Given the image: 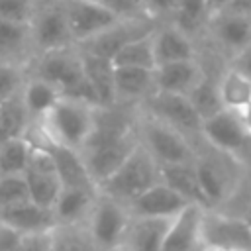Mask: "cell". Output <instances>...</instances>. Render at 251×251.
<instances>
[{"label":"cell","mask_w":251,"mask_h":251,"mask_svg":"<svg viewBox=\"0 0 251 251\" xmlns=\"http://www.w3.org/2000/svg\"><path fill=\"white\" fill-rule=\"evenodd\" d=\"M194 149V169L208 208L224 210L243 188L247 180V163L235 155L208 145L204 139H200Z\"/></svg>","instance_id":"6da1fadb"},{"label":"cell","mask_w":251,"mask_h":251,"mask_svg":"<svg viewBox=\"0 0 251 251\" xmlns=\"http://www.w3.org/2000/svg\"><path fill=\"white\" fill-rule=\"evenodd\" d=\"M27 76H37L41 80L51 82L53 86L61 90L63 96L76 98L92 106H98V98L84 76L82 55H80L78 45L39 53L29 63Z\"/></svg>","instance_id":"7a4b0ae2"},{"label":"cell","mask_w":251,"mask_h":251,"mask_svg":"<svg viewBox=\"0 0 251 251\" xmlns=\"http://www.w3.org/2000/svg\"><path fill=\"white\" fill-rule=\"evenodd\" d=\"M96 108L98 106L88 102L61 96L39 122L31 124V127L47 141L80 151L94 131Z\"/></svg>","instance_id":"3957f363"},{"label":"cell","mask_w":251,"mask_h":251,"mask_svg":"<svg viewBox=\"0 0 251 251\" xmlns=\"http://www.w3.org/2000/svg\"><path fill=\"white\" fill-rule=\"evenodd\" d=\"M159 180V163L141 143H137V147L122 163V167L98 186V192L127 206L133 198H137Z\"/></svg>","instance_id":"277c9868"},{"label":"cell","mask_w":251,"mask_h":251,"mask_svg":"<svg viewBox=\"0 0 251 251\" xmlns=\"http://www.w3.org/2000/svg\"><path fill=\"white\" fill-rule=\"evenodd\" d=\"M135 129L139 143L151 153V157L159 165L192 163L196 157L194 143L186 135L141 110L137 114Z\"/></svg>","instance_id":"5b68a950"},{"label":"cell","mask_w":251,"mask_h":251,"mask_svg":"<svg viewBox=\"0 0 251 251\" xmlns=\"http://www.w3.org/2000/svg\"><path fill=\"white\" fill-rule=\"evenodd\" d=\"M137 143H139L137 129L118 137H98V135L88 137V141L82 145L78 153L96 188L122 167V163L129 157V153L137 147Z\"/></svg>","instance_id":"8992f818"},{"label":"cell","mask_w":251,"mask_h":251,"mask_svg":"<svg viewBox=\"0 0 251 251\" xmlns=\"http://www.w3.org/2000/svg\"><path fill=\"white\" fill-rule=\"evenodd\" d=\"M139 110L165 122L167 126L178 129L182 135H186L194 145L202 139V120L192 108L188 96L184 94H173V92H159L155 90L149 98H145L139 104Z\"/></svg>","instance_id":"52a82bcc"},{"label":"cell","mask_w":251,"mask_h":251,"mask_svg":"<svg viewBox=\"0 0 251 251\" xmlns=\"http://www.w3.org/2000/svg\"><path fill=\"white\" fill-rule=\"evenodd\" d=\"M129 220H131V214L126 204L98 192L94 206L86 218L88 233L94 245L98 247V251L120 245L126 235Z\"/></svg>","instance_id":"ba28073f"},{"label":"cell","mask_w":251,"mask_h":251,"mask_svg":"<svg viewBox=\"0 0 251 251\" xmlns=\"http://www.w3.org/2000/svg\"><path fill=\"white\" fill-rule=\"evenodd\" d=\"M200 135L208 145L220 151L235 155L245 163L251 159V135L239 112L222 110L216 116L204 120Z\"/></svg>","instance_id":"9c48e42d"},{"label":"cell","mask_w":251,"mask_h":251,"mask_svg":"<svg viewBox=\"0 0 251 251\" xmlns=\"http://www.w3.org/2000/svg\"><path fill=\"white\" fill-rule=\"evenodd\" d=\"M202 247L251 251V227L235 212L206 208L202 216Z\"/></svg>","instance_id":"30bf717a"},{"label":"cell","mask_w":251,"mask_h":251,"mask_svg":"<svg viewBox=\"0 0 251 251\" xmlns=\"http://www.w3.org/2000/svg\"><path fill=\"white\" fill-rule=\"evenodd\" d=\"M29 25H31V39L37 55L45 51L76 45L71 35L61 0H37L35 14Z\"/></svg>","instance_id":"8fae6325"},{"label":"cell","mask_w":251,"mask_h":251,"mask_svg":"<svg viewBox=\"0 0 251 251\" xmlns=\"http://www.w3.org/2000/svg\"><path fill=\"white\" fill-rule=\"evenodd\" d=\"M157 25L159 24L153 18H122L116 24H112L110 27H106L104 31H100L98 35L80 43L78 49L92 53V55H98V57H106L112 61V57L126 43L153 33Z\"/></svg>","instance_id":"7c38bea8"},{"label":"cell","mask_w":251,"mask_h":251,"mask_svg":"<svg viewBox=\"0 0 251 251\" xmlns=\"http://www.w3.org/2000/svg\"><path fill=\"white\" fill-rule=\"evenodd\" d=\"M61 4L76 45L88 41L90 37L98 35L100 31L122 20L94 0H61Z\"/></svg>","instance_id":"4fadbf2b"},{"label":"cell","mask_w":251,"mask_h":251,"mask_svg":"<svg viewBox=\"0 0 251 251\" xmlns=\"http://www.w3.org/2000/svg\"><path fill=\"white\" fill-rule=\"evenodd\" d=\"M206 35L220 51L227 55L229 61L231 55L251 45V18L224 10L220 14L210 16Z\"/></svg>","instance_id":"5bb4252c"},{"label":"cell","mask_w":251,"mask_h":251,"mask_svg":"<svg viewBox=\"0 0 251 251\" xmlns=\"http://www.w3.org/2000/svg\"><path fill=\"white\" fill-rule=\"evenodd\" d=\"M202 206L188 204L182 208L167 229L161 251H200L202 249Z\"/></svg>","instance_id":"9a60e30c"},{"label":"cell","mask_w":251,"mask_h":251,"mask_svg":"<svg viewBox=\"0 0 251 251\" xmlns=\"http://www.w3.org/2000/svg\"><path fill=\"white\" fill-rule=\"evenodd\" d=\"M188 202L165 182H157L127 204L131 216L141 218H175Z\"/></svg>","instance_id":"2e32d148"},{"label":"cell","mask_w":251,"mask_h":251,"mask_svg":"<svg viewBox=\"0 0 251 251\" xmlns=\"http://www.w3.org/2000/svg\"><path fill=\"white\" fill-rule=\"evenodd\" d=\"M35 57L31 25L0 20V63L25 69L27 73V67Z\"/></svg>","instance_id":"e0dca14e"},{"label":"cell","mask_w":251,"mask_h":251,"mask_svg":"<svg viewBox=\"0 0 251 251\" xmlns=\"http://www.w3.org/2000/svg\"><path fill=\"white\" fill-rule=\"evenodd\" d=\"M153 55L155 67H159L167 63L198 59V49L196 41L173 24H159L153 31Z\"/></svg>","instance_id":"ac0fdd59"},{"label":"cell","mask_w":251,"mask_h":251,"mask_svg":"<svg viewBox=\"0 0 251 251\" xmlns=\"http://www.w3.org/2000/svg\"><path fill=\"white\" fill-rule=\"evenodd\" d=\"M173 218H141L131 216L122 247L126 251H161Z\"/></svg>","instance_id":"d6986e66"},{"label":"cell","mask_w":251,"mask_h":251,"mask_svg":"<svg viewBox=\"0 0 251 251\" xmlns=\"http://www.w3.org/2000/svg\"><path fill=\"white\" fill-rule=\"evenodd\" d=\"M202 76H204V67L200 59L159 65L155 67V90L186 96Z\"/></svg>","instance_id":"ffe728a7"},{"label":"cell","mask_w":251,"mask_h":251,"mask_svg":"<svg viewBox=\"0 0 251 251\" xmlns=\"http://www.w3.org/2000/svg\"><path fill=\"white\" fill-rule=\"evenodd\" d=\"M116 102L141 104L155 92V69L114 67Z\"/></svg>","instance_id":"44dd1931"},{"label":"cell","mask_w":251,"mask_h":251,"mask_svg":"<svg viewBox=\"0 0 251 251\" xmlns=\"http://www.w3.org/2000/svg\"><path fill=\"white\" fill-rule=\"evenodd\" d=\"M96 196L98 190L63 186L51 208L55 224H86V218L94 206Z\"/></svg>","instance_id":"7402d4cb"},{"label":"cell","mask_w":251,"mask_h":251,"mask_svg":"<svg viewBox=\"0 0 251 251\" xmlns=\"http://www.w3.org/2000/svg\"><path fill=\"white\" fill-rule=\"evenodd\" d=\"M0 220L6 222L8 226L16 227L20 233L47 231V229H53L57 226L53 210L37 206L31 200H25V202H20V204H14L10 208L0 210Z\"/></svg>","instance_id":"603a6c76"},{"label":"cell","mask_w":251,"mask_h":251,"mask_svg":"<svg viewBox=\"0 0 251 251\" xmlns=\"http://www.w3.org/2000/svg\"><path fill=\"white\" fill-rule=\"evenodd\" d=\"M161 182L171 186L175 192H178L188 204H198L202 208H208L206 196L202 192L194 161L192 163H175V165H159Z\"/></svg>","instance_id":"cb8c5ba5"},{"label":"cell","mask_w":251,"mask_h":251,"mask_svg":"<svg viewBox=\"0 0 251 251\" xmlns=\"http://www.w3.org/2000/svg\"><path fill=\"white\" fill-rule=\"evenodd\" d=\"M82 55V69L88 84L92 86L98 106L106 108L116 104V90H114V63L106 57H98L86 51H80Z\"/></svg>","instance_id":"d4e9b609"},{"label":"cell","mask_w":251,"mask_h":251,"mask_svg":"<svg viewBox=\"0 0 251 251\" xmlns=\"http://www.w3.org/2000/svg\"><path fill=\"white\" fill-rule=\"evenodd\" d=\"M61 96H63L61 90L57 86H53L51 82L41 80L37 76H27L24 82V88H22V98H24V104L31 118V124L39 122Z\"/></svg>","instance_id":"484cf974"},{"label":"cell","mask_w":251,"mask_h":251,"mask_svg":"<svg viewBox=\"0 0 251 251\" xmlns=\"http://www.w3.org/2000/svg\"><path fill=\"white\" fill-rule=\"evenodd\" d=\"M29 126H31V118L24 104L22 90L10 96L8 100L0 102V145L10 139L25 137Z\"/></svg>","instance_id":"4316f807"},{"label":"cell","mask_w":251,"mask_h":251,"mask_svg":"<svg viewBox=\"0 0 251 251\" xmlns=\"http://www.w3.org/2000/svg\"><path fill=\"white\" fill-rule=\"evenodd\" d=\"M220 98L224 104V110L243 112L251 104V80L233 71L231 67H226L218 78Z\"/></svg>","instance_id":"83f0119b"},{"label":"cell","mask_w":251,"mask_h":251,"mask_svg":"<svg viewBox=\"0 0 251 251\" xmlns=\"http://www.w3.org/2000/svg\"><path fill=\"white\" fill-rule=\"evenodd\" d=\"M220 75L222 73H216L214 75L208 69H204V76L186 94L188 100H190V104H192V108L196 110V114L200 116L202 122L224 110V104H222V98H220V88H218Z\"/></svg>","instance_id":"f1b7e54d"},{"label":"cell","mask_w":251,"mask_h":251,"mask_svg":"<svg viewBox=\"0 0 251 251\" xmlns=\"http://www.w3.org/2000/svg\"><path fill=\"white\" fill-rule=\"evenodd\" d=\"M208 20L210 14L206 0H180L178 10L169 24H173L175 27H178L182 33H186L190 39L196 41L198 37L206 35Z\"/></svg>","instance_id":"f546056e"},{"label":"cell","mask_w":251,"mask_h":251,"mask_svg":"<svg viewBox=\"0 0 251 251\" xmlns=\"http://www.w3.org/2000/svg\"><path fill=\"white\" fill-rule=\"evenodd\" d=\"M51 251H98L86 224H57L51 229Z\"/></svg>","instance_id":"4dcf8cb0"},{"label":"cell","mask_w":251,"mask_h":251,"mask_svg":"<svg viewBox=\"0 0 251 251\" xmlns=\"http://www.w3.org/2000/svg\"><path fill=\"white\" fill-rule=\"evenodd\" d=\"M114 67H141V69H155V55H153V33L133 39L126 43L114 57Z\"/></svg>","instance_id":"1f68e13d"},{"label":"cell","mask_w":251,"mask_h":251,"mask_svg":"<svg viewBox=\"0 0 251 251\" xmlns=\"http://www.w3.org/2000/svg\"><path fill=\"white\" fill-rule=\"evenodd\" d=\"M31 143L25 137L10 139L0 145V175H24L29 161Z\"/></svg>","instance_id":"d6a6232c"},{"label":"cell","mask_w":251,"mask_h":251,"mask_svg":"<svg viewBox=\"0 0 251 251\" xmlns=\"http://www.w3.org/2000/svg\"><path fill=\"white\" fill-rule=\"evenodd\" d=\"M29 200L24 175H0V210Z\"/></svg>","instance_id":"836d02e7"},{"label":"cell","mask_w":251,"mask_h":251,"mask_svg":"<svg viewBox=\"0 0 251 251\" xmlns=\"http://www.w3.org/2000/svg\"><path fill=\"white\" fill-rule=\"evenodd\" d=\"M25 78H27L25 69H20V67L8 65V63H0V102L18 94L24 88Z\"/></svg>","instance_id":"e575fe53"},{"label":"cell","mask_w":251,"mask_h":251,"mask_svg":"<svg viewBox=\"0 0 251 251\" xmlns=\"http://www.w3.org/2000/svg\"><path fill=\"white\" fill-rule=\"evenodd\" d=\"M37 0H0V20L29 24L35 14Z\"/></svg>","instance_id":"d590c367"},{"label":"cell","mask_w":251,"mask_h":251,"mask_svg":"<svg viewBox=\"0 0 251 251\" xmlns=\"http://www.w3.org/2000/svg\"><path fill=\"white\" fill-rule=\"evenodd\" d=\"M114 12L118 18H151L143 0H94Z\"/></svg>","instance_id":"8d00e7d4"},{"label":"cell","mask_w":251,"mask_h":251,"mask_svg":"<svg viewBox=\"0 0 251 251\" xmlns=\"http://www.w3.org/2000/svg\"><path fill=\"white\" fill-rule=\"evenodd\" d=\"M143 2L147 14L157 24H169L180 6V0H143Z\"/></svg>","instance_id":"74e56055"},{"label":"cell","mask_w":251,"mask_h":251,"mask_svg":"<svg viewBox=\"0 0 251 251\" xmlns=\"http://www.w3.org/2000/svg\"><path fill=\"white\" fill-rule=\"evenodd\" d=\"M14 251H51V229L22 233Z\"/></svg>","instance_id":"f35d334b"},{"label":"cell","mask_w":251,"mask_h":251,"mask_svg":"<svg viewBox=\"0 0 251 251\" xmlns=\"http://www.w3.org/2000/svg\"><path fill=\"white\" fill-rule=\"evenodd\" d=\"M227 67H231L233 71H237L239 75H243L245 78L251 80V45H247L241 51H237L235 55H231L227 61Z\"/></svg>","instance_id":"ab89813d"},{"label":"cell","mask_w":251,"mask_h":251,"mask_svg":"<svg viewBox=\"0 0 251 251\" xmlns=\"http://www.w3.org/2000/svg\"><path fill=\"white\" fill-rule=\"evenodd\" d=\"M20 237H22V233L16 227H12L0 220V251H14L16 245L20 243Z\"/></svg>","instance_id":"60d3db41"},{"label":"cell","mask_w":251,"mask_h":251,"mask_svg":"<svg viewBox=\"0 0 251 251\" xmlns=\"http://www.w3.org/2000/svg\"><path fill=\"white\" fill-rule=\"evenodd\" d=\"M226 10L233 12V14H239V16L251 18V0H229Z\"/></svg>","instance_id":"b9f144b4"},{"label":"cell","mask_w":251,"mask_h":251,"mask_svg":"<svg viewBox=\"0 0 251 251\" xmlns=\"http://www.w3.org/2000/svg\"><path fill=\"white\" fill-rule=\"evenodd\" d=\"M229 0H206V6H208V14L214 16V14H220L227 8Z\"/></svg>","instance_id":"7bdbcfd3"},{"label":"cell","mask_w":251,"mask_h":251,"mask_svg":"<svg viewBox=\"0 0 251 251\" xmlns=\"http://www.w3.org/2000/svg\"><path fill=\"white\" fill-rule=\"evenodd\" d=\"M237 214H239V216L245 220V224L251 227V200H247V202L243 204V208H241Z\"/></svg>","instance_id":"ee69618b"},{"label":"cell","mask_w":251,"mask_h":251,"mask_svg":"<svg viewBox=\"0 0 251 251\" xmlns=\"http://www.w3.org/2000/svg\"><path fill=\"white\" fill-rule=\"evenodd\" d=\"M241 120H243L245 127H247V131H249V135H251V104L241 112Z\"/></svg>","instance_id":"f6af8a7d"},{"label":"cell","mask_w":251,"mask_h":251,"mask_svg":"<svg viewBox=\"0 0 251 251\" xmlns=\"http://www.w3.org/2000/svg\"><path fill=\"white\" fill-rule=\"evenodd\" d=\"M200 251H237V249H214V247H202Z\"/></svg>","instance_id":"bcb514c9"},{"label":"cell","mask_w":251,"mask_h":251,"mask_svg":"<svg viewBox=\"0 0 251 251\" xmlns=\"http://www.w3.org/2000/svg\"><path fill=\"white\" fill-rule=\"evenodd\" d=\"M102 251H126L122 245H116V247H110V249H102Z\"/></svg>","instance_id":"7dc6e473"},{"label":"cell","mask_w":251,"mask_h":251,"mask_svg":"<svg viewBox=\"0 0 251 251\" xmlns=\"http://www.w3.org/2000/svg\"><path fill=\"white\" fill-rule=\"evenodd\" d=\"M247 180L251 182V159L247 161Z\"/></svg>","instance_id":"c3c4849f"}]
</instances>
